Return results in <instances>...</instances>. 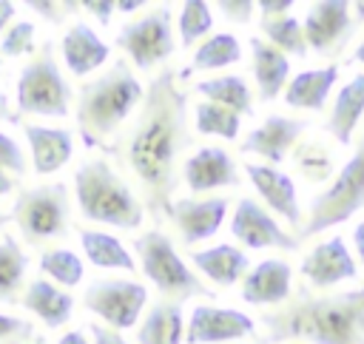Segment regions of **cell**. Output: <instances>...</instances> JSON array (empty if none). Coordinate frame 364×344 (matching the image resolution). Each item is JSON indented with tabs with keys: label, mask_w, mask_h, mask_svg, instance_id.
Returning <instances> with one entry per match:
<instances>
[{
	"label": "cell",
	"mask_w": 364,
	"mask_h": 344,
	"mask_svg": "<svg viewBox=\"0 0 364 344\" xmlns=\"http://www.w3.org/2000/svg\"><path fill=\"white\" fill-rule=\"evenodd\" d=\"M176 77L171 65L151 77L136 122L119 148L125 168L136 179L139 202L154 219H168L185 165L182 154L191 148L188 94Z\"/></svg>",
	"instance_id": "cell-1"
},
{
	"label": "cell",
	"mask_w": 364,
	"mask_h": 344,
	"mask_svg": "<svg viewBox=\"0 0 364 344\" xmlns=\"http://www.w3.org/2000/svg\"><path fill=\"white\" fill-rule=\"evenodd\" d=\"M267 344L307 341V344H364V287L313 296L299 287L282 307L259 316Z\"/></svg>",
	"instance_id": "cell-2"
},
{
	"label": "cell",
	"mask_w": 364,
	"mask_h": 344,
	"mask_svg": "<svg viewBox=\"0 0 364 344\" xmlns=\"http://www.w3.org/2000/svg\"><path fill=\"white\" fill-rule=\"evenodd\" d=\"M145 88L136 80L128 60H117L100 77L82 82L77 94V131L88 148L105 145L119 125L142 105Z\"/></svg>",
	"instance_id": "cell-3"
},
{
	"label": "cell",
	"mask_w": 364,
	"mask_h": 344,
	"mask_svg": "<svg viewBox=\"0 0 364 344\" xmlns=\"http://www.w3.org/2000/svg\"><path fill=\"white\" fill-rule=\"evenodd\" d=\"M74 199L80 213L97 225L136 230L145 219L139 196L105 159H85L74 171Z\"/></svg>",
	"instance_id": "cell-4"
},
{
	"label": "cell",
	"mask_w": 364,
	"mask_h": 344,
	"mask_svg": "<svg viewBox=\"0 0 364 344\" xmlns=\"http://www.w3.org/2000/svg\"><path fill=\"white\" fill-rule=\"evenodd\" d=\"M134 250H136V264L142 270V276L156 287L159 299L165 301H173V304H182L188 299H196V296H213L202 279L191 270V264L176 253L171 236L159 227H151V230H142L136 239H134Z\"/></svg>",
	"instance_id": "cell-5"
},
{
	"label": "cell",
	"mask_w": 364,
	"mask_h": 344,
	"mask_svg": "<svg viewBox=\"0 0 364 344\" xmlns=\"http://www.w3.org/2000/svg\"><path fill=\"white\" fill-rule=\"evenodd\" d=\"M14 102H17V111L11 114V122H20L23 114L51 117V119H63L68 114L71 88H68V80L63 77V71L57 65L51 43L40 45V51L23 65V71L17 77Z\"/></svg>",
	"instance_id": "cell-6"
},
{
	"label": "cell",
	"mask_w": 364,
	"mask_h": 344,
	"mask_svg": "<svg viewBox=\"0 0 364 344\" xmlns=\"http://www.w3.org/2000/svg\"><path fill=\"white\" fill-rule=\"evenodd\" d=\"M361 208H364V136H358L355 154L341 165V171H336L327 190L313 196L307 222L301 225L296 239L301 242L321 230H330V227L347 222Z\"/></svg>",
	"instance_id": "cell-7"
},
{
	"label": "cell",
	"mask_w": 364,
	"mask_h": 344,
	"mask_svg": "<svg viewBox=\"0 0 364 344\" xmlns=\"http://www.w3.org/2000/svg\"><path fill=\"white\" fill-rule=\"evenodd\" d=\"M68 188L63 182L26 188L11 205V222L17 225L20 236L34 247L60 239L68 230Z\"/></svg>",
	"instance_id": "cell-8"
},
{
	"label": "cell",
	"mask_w": 364,
	"mask_h": 344,
	"mask_svg": "<svg viewBox=\"0 0 364 344\" xmlns=\"http://www.w3.org/2000/svg\"><path fill=\"white\" fill-rule=\"evenodd\" d=\"M171 6H154L151 11H145L142 17L125 23L117 34V48L125 51V57L139 68V71H151L154 65L165 63L176 43H173V28H171Z\"/></svg>",
	"instance_id": "cell-9"
},
{
	"label": "cell",
	"mask_w": 364,
	"mask_h": 344,
	"mask_svg": "<svg viewBox=\"0 0 364 344\" xmlns=\"http://www.w3.org/2000/svg\"><path fill=\"white\" fill-rule=\"evenodd\" d=\"M82 304L105 327L122 333L136 327L148 304V287L134 279H94L82 293Z\"/></svg>",
	"instance_id": "cell-10"
},
{
	"label": "cell",
	"mask_w": 364,
	"mask_h": 344,
	"mask_svg": "<svg viewBox=\"0 0 364 344\" xmlns=\"http://www.w3.org/2000/svg\"><path fill=\"white\" fill-rule=\"evenodd\" d=\"M230 233L233 239H239L245 247L250 250H262V247H276V250H299V239L296 233H287L267 208H262L256 199L245 196L236 202V210L230 216Z\"/></svg>",
	"instance_id": "cell-11"
},
{
	"label": "cell",
	"mask_w": 364,
	"mask_h": 344,
	"mask_svg": "<svg viewBox=\"0 0 364 344\" xmlns=\"http://www.w3.org/2000/svg\"><path fill=\"white\" fill-rule=\"evenodd\" d=\"M256 333V321L233 307L199 304L185 321V344H225Z\"/></svg>",
	"instance_id": "cell-12"
},
{
	"label": "cell",
	"mask_w": 364,
	"mask_h": 344,
	"mask_svg": "<svg viewBox=\"0 0 364 344\" xmlns=\"http://www.w3.org/2000/svg\"><path fill=\"white\" fill-rule=\"evenodd\" d=\"M353 28H355V20L350 17V3H344V0L313 3L301 23L307 51H316V54L341 51V45L350 40Z\"/></svg>",
	"instance_id": "cell-13"
},
{
	"label": "cell",
	"mask_w": 364,
	"mask_h": 344,
	"mask_svg": "<svg viewBox=\"0 0 364 344\" xmlns=\"http://www.w3.org/2000/svg\"><path fill=\"white\" fill-rule=\"evenodd\" d=\"M307 119L299 117H284V114H273L267 117L259 128H253L245 139H242V154H256L262 156L267 165H279L287 159V154L296 148V142L301 139V134L307 131Z\"/></svg>",
	"instance_id": "cell-14"
},
{
	"label": "cell",
	"mask_w": 364,
	"mask_h": 344,
	"mask_svg": "<svg viewBox=\"0 0 364 344\" xmlns=\"http://www.w3.org/2000/svg\"><path fill=\"white\" fill-rule=\"evenodd\" d=\"M225 216H228V199L225 196L173 199L171 213H168L171 225L176 227V233L182 236L185 244H196V242H205V239L216 236Z\"/></svg>",
	"instance_id": "cell-15"
},
{
	"label": "cell",
	"mask_w": 364,
	"mask_h": 344,
	"mask_svg": "<svg viewBox=\"0 0 364 344\" xmlns=\"http://www.w3.org/2000/svg\"><path fill=\"white\" fill-rule=\"evenodd\" d=\"M182 179L188 185V190H193V193L219 190V188H236L242 182L233 156L219 145H202L191 156H185Z\"/></svg>",
	"instance_id": "cell-16"
},
{
	"label": "cell",
	"mask_w": 364,
	"mask_h": 344,
	"mask_svg": "<svg viewBox=\"0 0 364 344\" xmlns=\"http://www.w3.org/2000/svg\"><path fill=\"white\" fill-rule=\"evenodd\" d=\"M256 193L262 196V202L279 213L290 227L301 230V208H299V196H296V185L287 173L276 171L273 165H262V162H247L245 165Z\"/></svg>",
	"instance_id": "cell-17"
},
{
	"label": "cell",
	"mask_w": 364,
	"mask_h": 344,
	"mask_svg": "<svg viewBox=\"0 0 364 344\" xmlns=\"http://www.w3.org/2000/svg\"><path fill=\"white\" fill-rule=\"evenodd\" d=\"M301 276L313 287H333L338 281L355 279L358 267L353 262V253L347 250L341 236H330L327 242L316 244L304 259H301Z\"/></svg>",
	"instance_id": "cell-18"
},
{
	"label": "cell",
	"mask_w": 364,
	"mask_h": 344,
	"mask_svg": "<svg viewBox=\"0 0 364 344\" xmlns=\"http://www.w3.org/2000/svg\"><path fill=\"white\" fill-rule=\"evenodd\" d=\"M26 139H28V154H31V168L40 176L57 173L74 154V136L68 128H48V125H34L23 122L20 125Z\"/></svg>",
	"instance_id": "cell-19"
},
{
	"label": "cell",
	"mask_w": 364,
	"mask_h": 344,
	"mask_svg": "<svg viewBox=\"0 0 364 344\" xmlns=\"http://www.w3.org/2000/svg\"><path fill=\"white\" fill-rule=\"evenodd\" d=\"M290 279H293V270L284 259H262L242 279V299L259 307L284 304L290 299Z\"/></svg>",
	"instance_id": "cell-20"
},
{
	"label": "cell",
	"mask_w": 364,
	"mask_h": 344,
	"mask_svg": "<svg viewBox=\"0 0 364 344\" xmlns=\"http://www.w3.org/2000/svg\"><path fill=\"white\" fill-rule=\"evenodd\" d=\"M60 51H63V63L68 65V71L74 77H85V74L97 71L111 57L108 43L88 23L68 26V31L60 40Z\"/></svg>",
	"instance_id": "cell-21"
},
{
	"label": "cell",
	"mask_w": 364,
	"mask_h": 344,
	"mask_svg": "<svg viewBox=\"0 0 364 344\" xmlns=\"http://www.w3.org/2000/svg\"><path fill=\"white\" fill-rule=\"evenodd\" d=\"M188 259L193 262V267L205 279H210L219 287H230V284L242 281L250 270L247 253L236 244H213V247H205V250H193Z\"/></svg>",
	"instance_id": "cell-22"
},
{
	"label": "cell",
	"mask_w": 364,
	"mask_h": 344,
	"mask_svg": "<svg viewBox=\"0 0 364 344\" xmlns=\"http://www.w3.org/2000/svg\"><path fill=\"white\" fill-rule=\"evenodd\" d=\"M361 117H364V74H353L338 88L324 131L338 145H350L353 142V134H355V128L361 122Z\"/></svg>",
	"instance_id": "cell-23"
},
{
	"label": "cell",
	"mask_w": 364,
	"mask_h": 344,
	"mask_svg": "<svg viewBox=\"0 0 364 344\" xmlns=\"http://www.w3.org/2000/svg\"><path fill=\"white\" fill-rule=\"evenodd\" d=\"M250 63H253V80H256V91L259 100L270 102L276 100L290 77V60L273 48L264 37H253L250 40Z\"/></svg>",
	"instance_id": "cell-24"
},
{
	"label": "cell",
	"mask_w": 364,
	"mask_h": 344,
	"mask_svg": "<svg viewBox=\"0 0 364 344\" xmlns=\"http://www.w3.org/2000/svg\"><path fill=\"white\" fill-rule=\"evenodd\" d=\"M20 304L37 316L46 327H63L71 321V313H74V299L68 290H60L57 284H51L48 279H34L26 284V293L20 299Z\"/></svg>",
	"instance_id": "cell-25"
},
{
	"label": "cell",
	"mask_w": 364,
	"mask_h": 344,
	"mask_svg": "<svg viewBox=\"0 0 364 344\" xmlns=\"http://www.w3.org/2000/svg\"><path fill=\"white\" fill-rule=\"evenodd\" d=\"M338 80V65H324V68H310L299 71L293 80L284 85V102L290 108H304V111H321L327 102L330 88Z\"/></svg>",
	"instance_id": "cell-26"
},
{
	"label": "cell",
	"mask_w": 364,
	"mask_h": 344,
	"mask_svg": "<svg viewBox=\"0 0 364 344\" xmlns=\"http://www.w3.org/2000/svg\"><path fill=\"white\" fill-rule=\"evenodd\" d=\"M185 341V318L182 304L156 299L154 307L145 310L136 324V344H182Z\"/></svg>",
	"instance_id": "cell-27"
},
{
	"label": "cell",
	"mask_w": 364,
	"mask_h": 344,
	"mask_svg": "<svg viewBox=\"0 0 364 344\" xmlns=\"http://www.w3.org/2000/svg\"><path fill=\"white\" fill-rule=\"evenodd\" d=\"M77 233H80L82 253H85V259L94 267H102V270H125V273H134L136 270V262L128 253V247L119 242V236H114L108 230H94V227H80Z\"/></svg>",
	"instance_id": "cell-28"
},
{
	"label": "cell",
	"mask_w": 364,
	"mask_h": 344,
	"mask_svg": "<svg viewBox=\"0 0 364 344\" xmlns=\"http://www.w3.org/2000/svg\"><path fill=\"white\" fill-rule=\"evenodd\" d=\"M193 91L202 94L208 102L230 108L239 117H250L253 114V94H250L247 82L239 74H219V77H210V80H199L193 85Z\"/></svg>",
	"instance_id": "cell-29"
},
{
	"label": "cell",
	"mask_w": 364,
	"mask_h": 344,
	"mask_svg": "<svg viewBox=\"0 0 364 344\" xmlns=\"http://www.w3.org/2000/svg\"><path fill=\"white\" fill-rule=\"evenodd\" d=\"M26 273H28V256L17 244L14 236L0 239V301L17 304L26 293Z\"/></svg>",
	"instance_id": "cell-30"
},
{
	"label": "cell",
	"mask_w": 364,
	"mask_h": 344,
	"mask_svg": "<svg viewBox=\"0 0 364 344\" xmlns=\"http://www.w3.org/2000/svg\"><path fill=\"white\" fill-rule=\"evenodd\" d=\"M239 60H242V45H239V40L233 34H228V31L210 34L193 51L191 68H185L182 77H188L191 71H219V68H228V65H233Z\"/></svg>",
	"instance_id": "cell-31"
},
{
	"label": "cell",
	"mask_w": 364,
	"mask_h": 344,
	"mask_svg": "<svg viewBox=\"0 0 364 344\" xmlns=\"http://www.w3.org/2000/svg\"><path fill=\"white\" fill-rule=\"evenodd\" d=\"M293 165L301 173V179L310 182V185H321L330 176H336L333 154L321 142H316V139L296 142V148H293Z\"/></svg>",
	"instance_id": "cell-32"
},
{
	"label": "cell",
	"mask_w": 364,
	"mask_h": 344,
	"mask_svg": "<svg viewBox=\"0 0 364 344\" xmlns=\"http://www.w3.org/2000/svg\"><path fill=\"white\" fill-rule=\"evenodd\" d=\"M40 270H43L51 281L63 284L65 290L77 287V284L82 281V276H85L82 259H80L74 250H68V247H48V250H43V256H40Z\"/></svg>",
	"instance_id": "cell-33"
},
{
	"label": "cell",
	"mask_w": 364,
	"mask_h": 344,
	"mask_svg": "<svg viewBox=\"0 0 364 344\" xmlns=\"http://www.w3.org/2000/svg\"><path fill=\"white\" fill-rule=\"evenodd\" d=\"M262 34L264 40L279 48L284 57L293 54V57H307V40H304V31H301V23L290 14L284 17H273V20H262Z\"/></svg>",
	"instance_id": "cell-34"
},
{
	"label": "cell",
	"mask_w": 364,
	"mask_h": 344,
	"mask_svg": "<svg viewBox=\"0 0 364 344\" xmlns=\"http://www.w3.org/2000/svg\"><path fill=\"white\" fill-rule=\"evenodd\" d=\"M193 125L199 134L208 136H222V139H236L242 128V117L233 114L230 108H222L216 102H196L193 108Z\"/></svg>",
	"instance_id": "cell-35"
},
{
	"label": "cell",
	"mask_w": 364,
	"mask_h": 344,
	"mask_svg": "<svg viewBox=\"0 0 364 344\" xmlns=\"http://www.w3.org/2000/svg\"><path fill=\"white\" fill-rule=\"evenodd\" d=\"M176 28H179L182 48H191L196 40H202L213 28L210 6L205 0H185L179 6V14H176Z\"/></svg>",
	"instance_id": "cell-36"
},
{
	"label": "cell",
	"mask_w": 364,
	"mask_h": 344,
	"mask_svg": "<svg viewBox=\"0 0 364 344\" xmlns=\"http://www.w3.org/2000/svg\"><path fill=\"white\" fill-rule=\"evenodd\" d=\"M34 51V23L28 20H17L6 28V34L0 37V54L3 57H23Z\"/></svg>",
	"instance_id": "cell-37"
},
{
	"label": "cell",
	"mask_w": 364,
	"mask_h": 344,
	"mask_svg": "<svg viewBox=\"0 0 364 344\" xmlns=\"http://www.w3.org/2000/svg\"><path fill=\"white\" fill-rule=\"evenodd\" d=\"M0 344H43V341L31 321L0 313Z\"/></svg>",
	"instance_id": "cell-38"
},
{
	"label": "cell",
	"mask_w": 364,
	"mask_h": 344,
	"mask_svg": "<svg viewBox=\"0 0 364 344\" xmlns=\"http://www.w3.org/2000/svg\"><path fill=\"white\" fill-rule=\"evenodd\" d=\"M0 171L11 173V176H23L26 171V154L17 145V139H11L9 134L0 131Z\"/></svg>",
	"instance_id": "cell-39"
},
{
	"label": "cell",
	"mask_w": 364,
	"mask_h": 344,
	"mask_svg": "<svg viewBox=\"0 0 364 344\" xmlns=\"http://www.w3.org/2000/svg\"><path fill=\"white\" fill-rule=\"evenodd\" d=\"M26 6L34 9V11H37L43 20H48L51 26H60L68 14H74V9H80L77 0H63V3H57V0H26Z\"/></svg>",
	"instance_id": "cell-40"
},
{
	"label": "cell",
	"mask_w": 364,
	"mask_h": 344,
	"mask_svg": "<svg viewBox=\"0 0 364 344\" xmlns=\"http://www.w3.org/2000/svg\"><path fill=\"white\" fill-rule=\"evenodd\" d=\"M216 9L225 14V20L245 26V23H250V17L256 11V3L253 0H219Z\"/></svg>",
	"instance_id": "cell-41"
},
{
	"label": "cell",
	"mask_w": 364,
	"mask_h": 344,
	"mask_svg": "<svg viewBox=\"0 0 364 344\" xmlns=\"http://www.w3.org/2000/svg\"><path fill=\"white\" fill-rule=\"evenodd\" d=\"M80 9L88 11L100 26H108L111 17H114V11H117L114 0H80Z\"/></svg>",
	"instance_id": "cell-42"
},
{
	"label": "cell",
	"mask_w": 364,
	"mask_h": 344,
	"mask_svg": "<svg viewBox=\"0 0 364 344\" xmlns=\"http://www.w3.org/2000/svg\"><path fill=\"white\" fill-rule=\"evenodd\" d=\"M256 9L262 11V20H273V17H284L293 9V0H259Z\"/></svg>",
	"instance_id": "cell-43"
},
{
	"label": "cell",
	"mask_w": 364,
	"mask_h": 344,
	"mask_svg": "<svg viewBox=\"0 0 364 344\" xmlns=\"http://www.w3.org/2000/svg\"><path fill=\"white\" fill-rule=\"evenodd\" d=\"M88 330H91V344H128L122 338V333H117L105 324H91Z\"/></svg>",
	"instance_id": "cell-44"
},
{
	"label": "cell",
	"mask_w": 364,
	"mask_h": 344,
	"mask_svg": "<svg viewBox=\"0 0 364 344\" xmlns=\"http://www.w3.org/2000/svg\"><path fill=\"white\" fill-rule=\"evenodd\" d=\"M14 14H17V6L11 0H0V37L6 34V28L14 23Z\"/></svg>",
	"instance_id": "cell-45"
},
{
	"label": "cell",
	"mask_w": 364,
	"mask_h": 344,
	"mask_svg": "<svg viewBox=\"0 0 364 344\" xmlns=\"http://www.w3.org/2000/svg\"><path fill=\"white\" fill-rule=\"evenodd\" d=\"M57 344H91V341L85 338V333H82V330H68Z\"/></svg>",
	"instance_id": "cell-46"
},
{
	"label": "cell",
	"mask_w": 364,
	"mask_h": 344,
	"mask_svg": "<svg viewBox=\"0 0 364 344\" xmlns=\"http://www.w3.org/2000/svg\"><path fill=\"white\" fill-rule=\"evenodd\" d=\"M353 244H355V250H358V259L364 262V222L355 225V230H353Z\"/></svg>",
	"instance_id": "cell-47"
},
{
	"label": "cell",
	"mask_w": 364,
	"mask_h": 344,
	"mask_svg": "<svg viewBox=\"0 0 364 344\" xmlns=\"http://www.w3.org/2000/svg\"><path fill=\"white\" fill-rule=\"evenodd\" d=\"M114 6H117V11H125V14H131V11L142 9L145 3H142V0H114Z\"/></svg>",
	"instance_id": "cell-48"
},
{
	"label": "cell",
	"mask_w": 364,
	"mask_h": 344,
	"mask_svg": "<svg viewBox=\"0 0 364 344\" xmlns=\"http://www.w3.org/2000/svg\"><path fill=\"white\" fill-rule=\"evenodd\" d=\"M14 176L11 173H6V171H0V196H6V193H11L14 190Z\"/></svg>",
	"instance_id": "cell-49"
},
{
	"label": "cell",
	"mask_w": 364,
	"mask_h": 344,
	"mask_svg": "<svg viewBox=\"0 0 364 344\" xmlns=\"http://www.w3.org/2000/svg\"><path fill=\"white\" fill-rule=\"evenodd\" d=\"M3 119L11 122V111H9V97L0 91V122H3Z\"/></svg>",
	"instance_id": "cell-50"
},
{
	"label": "cell",
	"mask_w": 364,
	"mask_h": 344,
	"mask_svg": "<svg viewBox=\"0 0 364 344\" xmlns=\"http://www.w3.org/2000/svg\"><path fill=\"white\" fill-rule=\"evenodd\" d=\"M353 63H361V65H364V40L355 45V51H353Z\"/></svg>",
	"instance_id": "cell-51"
},
{
	"label": "cell",
	"mask_w": 364,
	"mask_h": 344,
	"mask_svg": "<svg viewBox=\"0 0 364 344\" xmlns=\"http://www.w3.org/2000/svg\"><path fill=\"white\" fill-rule=\"evenodd\" d=\"M353 20H355V23H361V20H364V0H361V3H355V17H353Z\"/></svg>",
	"instance_id": "cell-52"
},
{
	"label": "cell",
	"mask_w": 364,
	"mask_h": 344,
	"mask_svg": "<svg viewBox=\"0 0 364 344\" xmlns=\"http://www.w3.org/2000/svg\"><path fill=\"white\" fill-rule=\"evenodd\" d=\"M9 222H11V213H3V210H0V227H6Z\"/></svg>",
	"instance_id": "cell-53"
},
{
	"label": "cell",
	"mask_w": 364,
	"mask_h": 344,
	"mask_svg": "<svg viewBox=\"0 0 364 344\" xmlns=\"http://www.w3.org/2000/svg\"><path fill=\"white\" fill-rule=\"evenodd\" d=\"M256 344H267V341H264V338H256Z\"/></svg>",
	"instance_id": "cell-54"
},
{
	"label": "cell",
	"mask_w": 364,
	"mask_h": 344,
	"mask_svg": "<svg viewBox=\"0 0 364 344\" xmlns=\"http://www.w3.org/2000/svg\"><path fill=\"white\" fill-rule=\"evenodd\" d=\"M0 68H3V57H0Z\"/></svg>",
	"instance_id": "cell-55"
}]
</instances>
